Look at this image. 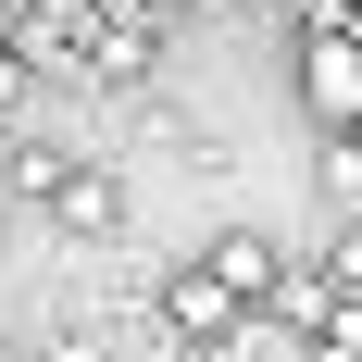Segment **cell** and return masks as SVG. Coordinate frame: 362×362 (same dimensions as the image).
I'll list each match as a JSON object with an SVG mask.
<instances>
[{
  "instance_id": "cell-1",
  "label": "cell",
  "mask_w": 362,
  "mask_h": 362,
  "mask_svg": "<svg viewBox=\"0 0 362 362\" xmlns=\"http://www.w3.org/2000/svg\"><path fill=\"white\" fill-rule=\"evenodd\" d=\"M300 112L362 138V25H313L300 37Z\"/></svg>"
},
{
  "instance_id": "cell-3",
  "label": "cell",
  "mask_w": 362,
  "mask_h": 362,
  "mask_svg": "<svg viewBox=\"0 0 362 362\" xmlns=\"http://www.w3.org/2000/svg\"><path fill=\"white\" fill-rule=\"evenodd\" d=\"M200 275H213V288H238V300H250V313H275V300H288V275H300V262L275 250L262 225H225V238H200Z\"/></svg>"
},
{
  "instance_id": "cell-5",
  "label": "cell",
  "mask_w": 362,
  "mask_h": 362,
  "mask_svg": "<svg viewBox=\"0 0 362 362\" xmlns=\"http://www.w3.org/2000/svg\"><path fill=\"white\" fill-rule=\"evenodd\" d=\"M0 362H25V350H0Z\"/></svg>"
},
{
  "instance_id": "cell-2",
  "label": "cell",
  "mask_w": 362,
  "mask_h": 362,
  "mask_svg": "<svg viewBox=\"0 0 362 362\" xmlns=\"http://www.w3.org/2000/svg\"><path fill=\"white\" fill-rule=\"evenodd\" d=\"M150 313H163V337H175V350H238V337H250V300H238V288H213L200 262H175Z\"/></svg>"
},
{
  "instance_id": "cell-4",
  "label": "cell",
  "mask_w": 362,
  "mask_h": 362,
  "mask_svg": "<svg viewBox=\"0 0 362 362\" xmlns=\"http://www.w3.org/2000/svg\"><path fill=\"white\" fill-rule=\"evenodd\" d=\"M50 225H63V238H125V175H100V163L63 175L50 187Z\"/></svg>"
}]
</instances>
